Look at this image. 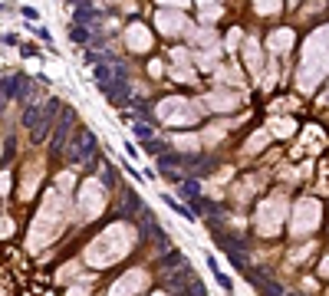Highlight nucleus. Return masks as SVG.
Segmentation results:
<instances>
[{
  "instance_id": "1",
  "label": "nucleus",
  "mask_w": 329,
  "mask_h": 296,
  "mask_svg": "<svg viewBox=\"0 0 329 296\" xmlns=\"http://www.w3.org/2000/svg\"><path fill=\"white\" fill-rule=\"evenodd\" d=\"M66 155H69V161H89L92 155H96V138H92V132L89 129H79L76 135H73V145L66 148Z\"/></svg>"
},
{
  "instance_id": "2",
  "label": "nucleus",
  "mask_w": 329,
  "mask_h": 296,
  "mask_svg": "<svg viewBox=\"0 0 329 296\" xmlns=\"http://www.w3.org/2000/svg\"><path fill=\"white\" fill-rule=\"evenodd\" d=\"M247 276H250V283L257 286L260 296H283V286L276 283V280H270L267 270H247Z\"/></svg>"
},
{
  "instance_id": "3",
  "label": "nucleus",
  "mask_w": 329,
  "mask_h": 296,
  "mask_svg": "<svg viewBox=\"0 0 329 296\" xmlns=\"http://www.w3.org/2000/svg\"><path fill=\"white\" fill-rule=\"evenodd\" d=\"M158 27H162V33H181V30H191V23H188V17H181V13H158Z\"/></svg>"
},
{
  "instance_id": "4",
  "label": "nucleus",
  "mask_w": 329,
  "mask_h": 296,
  "mask_svg": "<svg viewBox=\"0 0 329 296\" xmlns=\"http://www.w3.org/2000/svg\"><path fill=\"white\" fill-rule=\"evenodd\" d=\"M69 129H73V112H66L63 119H59V125H56V132H53V152H63Z\"/></svg>"
},
{
  "instance_id": "5",
  "label": "nucleus",
  "mask_w": 329,
  "mask_h": 296,
  "mask_svg": "<svg viewBox=\"0 0 329 296\" xmlns=\"http://www.w3.org/2000/svg\"><path fill=\"white\" fill-rule=\"evenodd\" d=\"M129 46H135V50H148V33H145L138 23L129 30Z\"/></svg>"
},
{
  "instance_id": "6",
  "label": "nucleus",
  "mask_w": 329,
  "mask_h": 296,
  "mask_svg": "<svg viewBox=\"0 0 329 296\" xmlns=\"http://www.w3.org/2000/svg\"><path fill=\"white\" fill-rule=\"evenodd\" d=\"M164 204H168V208H171V211H175V214H178V217H185V220H194V211H191V208H188V204H178V201H175V197H164Z\"/></svg>"
},
{
  "instance_id": "7",
  "label": "nucleus",
  "mask_w": 329,
  "mask_h": 296,
  "mask_svg": "<svg viewBox=\"0 0 329 296\" xmlns=\"http://www.w3.org/2000/svg\"><path fill=\"white\" fill-rule=\"evenodd\" d=\"M185 263H188V260H185L178 250H168V253L162 257V267H164V270H175V267H185Z\"/></svg>"
},
{
  "instance_id": "8",
  "label": "nucleus",
  "mask_w": 329,
  "mask_h": 296,
  "mask_svg": "<svg viewBox=\"0 0 329 296\" xmlns=\"http://www.w3.org/2000/svg\"><path fill=\"white\" fill-rule=\"evenodd\" d=\"M181 194H185V197H191V201H194V197L201 194V185H197L194 178H188V181H181Z\"/></svg>"
},
{
  "instance_id": "9",
  "label": "nucleus",
  "mask_w": 329,
  "mask_h": 296,
  "mask_svg": "<svg viewBox=\"0 0 329 296\" xmlns=\"http://www.w3.org/2000/svg\"><path fill=\"white\" fill-rule=\"evenodd\" d=\"M197 3L204 7V20H211V17L220 13V0H197Z\"/></svg>"
},
{
  "instance_id": "10",
  "label": "nucleus",
  "mask_w": 329,
  "mask_h": 296,
  "mask_svg": "<svg viewBox=\"0 0 329 296\" xmlns=\"http://www.w3.org/2000/svg\"><path fill=\"white\" fill-rule=\"evenodd\" d=\"M69 36H73V43H82V40H86V30H82V27H73Z\"/></svg>"
},
{
  "instance_id": "11",
  "label": "nucleus",
  "mask_w": 329,
  "mask_h": 296,
  "mask_svg": "<svg viewBox=\"0 0 329 296\" xmlns=\"http://www.w3.org/2000/svg\"><path fill=\"white\" fill-rule=\"evenodd\" d=\"M135 135H138V138H152V129H148V125H142V122H138V125H135Z\"/></svg>"
},
{
  "instance_id": "12",
  "label": "nucleus",
  "mask_w": 329,
  "mask_h": 296,
  "mask_svg": "<svg viewBox=\"0 0 329 296\" xmlns=\"http://www.w3.org/2000/svg\"><path fill=\"white\" fill-rule=\"evenodd\" d=\"M148 73H152V76H162V63H148Z\"/></svg>"
},
{
  "instance_id": "13",
  "label": "nucleus",
  "mask_w": 329,
  "mask_h": 296,
  "mask_svg": "<svg viewBox=\"0 0 329 296\" xmlns=\"http://www.w3.org/2000/svg\"><path fill=\"white\" fill-rule=\"evenodd\" d=\"M162 3H171V7H181V3H188V0H162Z\"/></svg>"
}]
</instances>
